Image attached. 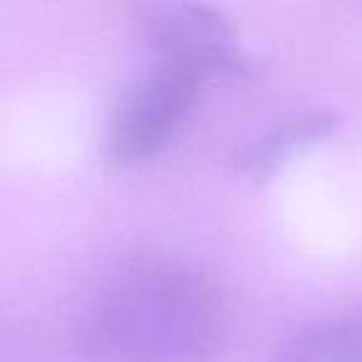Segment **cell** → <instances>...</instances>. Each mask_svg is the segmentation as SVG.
<instances>
[{
	"instance_id": "obj_1",
	"label": "cell",
	"mask_w": 362,
	"mask_h": 362,
	"mask_svg": "<svg viewBox=\"0 0 362 362\" xmlns=\"http://www.w3.org/2000/svg\"><path fill=\"white\" fill-rule=\"evenodd\" d=\"M228 330L218 286L181 258L124 263L97 286L75 322L85 362H211Z\"/></svg>"
},
{
	"instance_id": "obj_2",
	"label": "cell",
	"mask_w": 362,
	"mask_h": 362,
	"mask_svg": "<svg viewBox=\"0 0 362 362\" xmlns=\"http://www.w3.org/2000/svg\"><path fill=\"white\" fill-rule=\"evenodd\" d=\"M202 87L194 70L159 60L117 105L105 134V154L117 166H136L161 154L187 124Z\"/></svg>"
},
{
	"instance_id": "obj_3",
	"label": "cell",
	"mask_w": 362,
	"mask_h": 362,
	"mask_svg": "<svg viewBox=\"0 0 362 362\" xmlns=\"http://www.w3.org/2000/svg\"><path fill=\"white\" fill-rule=\"evenodd\" d=\"M141 28L159 60L197 75L248 77L253 57L226 18L194 3H154L141 16Z\"/></svg>"
},
{
	"instance_id": "obj_4",
	"label": "cell",
	"mask_w": 362,
	"mask_h": 362,
	"mask_svg": "<svg viewBox=\"0 0 362 362\" xmlns=\"http://www.w3.org/2000/svg\"><path fill=\"white\" fill-rule=\"evenodd\" d=\"M337 124L340 117L330 110H305L286 117L236 151V169L243 174H271L291 161V156L325 141L337 129Z\"/></svg>"
},
{
	"instance_id": "obj_5",
	"label": "cell",
	"mask_w": 362,
	"mask_h": 362,
	"mask_svg": "<svg viewBox=\"0 0 362 362\" xmlns=\"http://www.w3.org/2000/svg\"><path fill=\"white\" fill-rule=\"evenodd\" d=\"M273 362H362V300L298 330Z\"/></svg>"
}]
</instances>
